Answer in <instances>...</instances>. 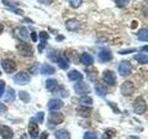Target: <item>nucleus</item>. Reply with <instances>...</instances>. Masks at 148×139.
<instances>
[{
	"mask_svg": "<svg viewBox=\"0 0 148 139\" xmlns=\"http://www.w3.org/2000/svg\"><path fill=\"white\" fill-rule=\"evenodd\" d=\"M133 111L136 114H143L146 111V102L141 96H138L133 102Z\"/></svg>",
	"mask_w": 148,
	"mask_h": 139,
	"instance_id": "1",
	"label": "nucleus"
},
{
	"mask_svg": "<svg viewBox=\"0 0 148 139\" xmlns=\"http://www.w3.org/2000/svg\"><path fill=\"white\" fill-rule=\"evenodd\" d=\"M13 81L15 83L20 85H27L31 81V76L29 73H27L25 72H20L17 74H15V76L13 77Z\"/></svg>",
	"mask_w": 148,
	"mask_h": 139,
	"instance_id": "2",
	"label": "nucleus"
},
{
	"mask_svg": "<svg viewBox=\"0 0 148 139\" xmlns=\"http://www.w3.org/2000/svg\"><path fill=\"white\" fill-rule=\"evenodd\" d=\"M132 65L131 64V62L128 61V60H122L118 67L119 73L121 76L130 75L132 72Z\"/></svg>",
	"mask_w": 148,
	"mask_h": 139,
	"instance_id": "3",
	"label": "nucleus"
},
{
	"mask_svg": "<svg viewBox=\"0 0 148 139\" xmlns=\"http://www.w3.org/2000/svg\"><path fill=\"white\" fill-rule=\"evenodd\" d=\"M120 92L121 94L125 96H132L134 93V85L132 82L130 81H126L124 82L121 86H120Z\"/></svg>",
	"mask_w": 148,
	"mask_h": 139,
	"instance_id": "4",
	"label": "nucleus"
},
{
	"mask_svg": "<svg viewBox=\"0 0 148 139\" xmlns=\"http://www.w3.org/2000/svg\"><path fill=\"white\" fill-rule=\"evenodd\" d=\"M2 68L7 73H13L17 70V65L12 59L6 58L2 60Z\"/></svg>",
	"mask_w": 148,
	"mask_h": 139,
	"instance_id": "5",
	"label": "nucleus"
},
{
	"mask_svg": "<svg viewBox=\"0 0 148 139\" xmlns=\"http://www.w3.org/2000/svg\"><path fill=\"white\" fill-rule=\"evenodd\" d=\"M64 115L60 112H52L48 116V122L52 123L54 125H58L63 122L64 120Z\"/></svg>",
	"mask_w": 148,
	"mask_h": 139,
	"instance_id": "6",
	"label": "nucleus"
},
{
	"mask_svg": "<svg viewBox=\"0 0 148 139\" xmlns=\"http://www.w3.org/2000/svg\"><path fill=\"white\" fill-rule=\"evenodd\" d=\"M18 53H20L23 57H30L32 54H34V49L30 45L27 44H21L20 45H18Z\"/></svg>",
	"mask_w": 148,
	"mask_h": 139,
	"instance_id": "7",
	"label": "nucleus"
},
{
	"mask_svg": "<svg viewBox=\"0 0 148 139\" xmlns=\"http://www.w3.org/2000/svg\"><path fill=\"white\" fill-rule=\"evenodd\" d=\"M74 90L79 95H87L88 93H90V88L85 83L83 82H79L74 85Z\"/></svg>",
	"mask_w": 148,
	"mask_h": 139,
	"instance_id": "8",
	"label": "nucleus"
},
{
	"mask_svg": "<svg viewBox=\"0 0 148 139\" xmlns=\"http://www.w3.org/2000/svg\"><path fill=\"white\" fill-rule=\"evenodd\" d=\"M104 81L109 85H114L116 83V74L112 71H105L103 72Z\"/></svg>",
	"mask_w": 148,
	"mask_h": 139,
	"instance_id": "9",
	"label": "nucleus"
},
{
	"mask_svg": "<svg viewBox=\"0 0 148 139\" xmlns=\"http://www.w3.org/2000/svg\"><path fill=\"white\" fill-rule=\"evenodd\" d=\"M98 58L101 62H108L112 59V53L108 48L102 49L100 51V53L98 54Z\"/></svg>",
	"mask_w": 148,
	"mask_h": 139,
	"instance_id": "10",
	"label": "nucleus"
},
{
	"mask_svg": "<svg viewBox=\"0 0 148 139\" xmlns=\"http://www.w3.org/2000/svg\"><path fill=\"white\" fill-rule=\"evenodd\" d=\"M0 136L4 139H12L13 137V131L10 127L2 125L0 126Z\"/></svg>",
	"mask_w": 148,
	"mask_h": 139,
	"instance_id": "11",
	"label": "nucleus"
},
{
	"mask_svg": "<svg viewBox=\"0 0 148 139\" xmlns=\"http://www.w3.org/2000/svg\"><path fill=\"white\" fill-rule=\"evenodd\" d=\"M64 103L62 100H60L58 98H55V99H51L49 102H48V109L50 110H57V109H61L63 107Z\"/></svg>",
	"mask_w": 148,
	"mask_h": 139,
	"instance_id": "12",
	"label": "nucleus"
},
{
	"mask_svg": "<svg viewBox=\"0 0 148 139\" xmlns=\"http://www.w3.org/2000/svg\"><path fill=\"white\" fill-rule=\"evenodd\" d=\"M28 132H29L30 136L32 138H35L37 137L39 133V127H38V124L34 122H31L29 123V126H28Z\"/></svg>",
	"mask_w": 148,
	"mask_h": 139,
	"instance_id": "13",
	"label": "nucleus"
},
{
	"mask_svg": "<svg viewBox=\"0 0 148 139\" xmlns=\"http://www.w3.org/2000/svg\"><path fill=\"white\" fill-rule=\"evenodd\" d=\"M66 27L68 28V30L72 31V32H76L80 29V22H79L77 20H69L66 22Z\"/></svg>",
	"mask_w": 148,
	"mask_h": 139,
	"instance_id": "14",
	"label": "nucleus"
},
{
	"mask_svg": "<svg viewBox=\"0 0 148 139\" xmlns=\"http://www.w3.org/2000/svg\"><path fill=\"white\" fill-rule=\"evenodd\" d=\"M68 77L71 81H82L83 75L81 72H79L77 70H71L68 73Z\"/></svg>",
	"mask_w": 148,
	"mask_h": 139,
	"instance_id": "15",
	"label": "nucleus"
},
{
	"mask_svg": "<svg viewBox=\"0 0 148 139\" xmlns=\"http://www.w3.org/2000/svg\"><path fill=\"white\" fill-rule=\"evenodd\" d=\"M15 32L18 38L22 40H27L28 37H29V32H28L27 29L24 27H18L15 30Z\"/></svg>",
	"mask_w": 148,
	"mask_h": 139,
	"instance_id": "16",
	"label": "nucleus"
},
{
	"mask_svg": "<svg viewBox=\"0 0 148 139\" xmlns=\"http://www.w3.org/2000/svg\"><path fill=\"white\" fill-rule=\"evenodd\" d=\"M80 60L82 64L86 65V66H90V65L94 63V58L88 53H82L80 58Z\"/></svg>",
	"mask_w": 148,
	"mask_h": 139,
	"instance_id": "17",
	"label": "nucleus"
},
{
	"mask_svg": "<svg viewBox=\"0 0 148 139\" xmlns=\"http://www.w3.org/2000/svg\"><path fill=\"white\" fill-rule=\"evenodd\" d=\"M76 110H77V113L80 116H82V117H84V118H87V117H89V116H90L92 109L88 108V107H79V108H77Z\"/></svg>",
	"mask_w": 148,
	"mask_h": 139,
	"instance_id": "18",
	"label": "nucleus"
},
{
	"mask_svg": "<svg viewBox=\"0 0 148 139\" xmlns=\"http://www.w3.org/2000/svg\"><path fill=\"white\" fill-rule=\"evenodd\" d=\"M40 72L42 74H45V75L53 74V73H55V68L50 66L48 64H44V65H42V67L40 69Z\"/></svg>",
	"mask_w": 148,
	"mask_h": 139,
	"instance_id": "19",
	"label": "nucleus"
},
{
	"mask_svg": "<svg viewBox=\"0 0 148 139\" xmlns=\"http://www.w3.org/2000/svg\"><path fill=\"white\" fill-rule=\"evenodd\" d=\"M58 86V82L56 79H47L45 82V87L48 91H54Z\"/></svg>",
	"mask_w": 148,
	"mask_h": 139,
	"instance_id": "20",
	"label": "nucleus"
},
{
	"mask_svg": "<svg viewBox=\"0 0 148 139\" xmlns=\"http://www.w3.org/2000/svg\"><path fill=\"white\" fill-rule=\"evenodd\" d=\"M137 37H138V40L143 41V42H147V40H148V30L146 29V28L141 29L140 31L138 32Z\"/></svg>",
	"mask_w": 148,
	"mask_h": 139,
	"instance_id": "21",
	"label": "nucleus"
},
{
	"mask_svg": "<svg viewBox=\"0 0 148 139\" xmlns=\"http://www.w3.org/2000/svg\"><path fill=\"white\" fill-rule=\"evenodd\" d=\"M55 136L57 139H71L69 133L66 131V130H58L55 133Z\"/></svg>",
	"mask_w": 148,
	"mask_h": 139,
	"instance_id": "22",
	"label": "nucleus"
},
{
	"mask_svg": "<svg viewBox=\"0 0 148 139\" xmlns=\"http://www.w3.org/2000/svg\"><path fill=\"white\" fill-rule=\"evenodd\" d=\"M95 90L96 95L101 96V97L106 96V93H108V90H106V88L105 86H103L102 85H96L95 87Z\"/></svg>",
	"mask_w": 148,
	"mask_h": 139,
	"instance_id": "23",
	"label": "nucleus"
},
{
	"mask_svg": "<svg viewBox=\"0 0 148 139\" xmlns=\"http://www.w3.org/2000/svg\"><path fill=\"white\" fill-rule=\"evenodd\" d=\"M15 97H16L15 91H14L12 88L8 87V91H7L6 97H5V100L8 101V102H13L14 100H15Z\"/></svg>",
	"mask_w": 148,
	"mask_h": 139,
	"instance_id": "24",
	"label": "nucleus"
},
{
	"mask_svg": "<svg viewBox=\"0 0 148 139\" xmlns=\"http://www.w3.org/2000/svg\"><path fill=\"white\" fill-rule=\"evenodd\" d=\"M57 62L58 64V67L62 70H67L69 67V62L66 58H59Z\"/></svg>",
	"mask_w": 148,
	"mask_h": 139,
	"instance_id": "25",
	"label": "nucleus"
},
{
	"mask_svg": "<svg viewBox=\"0 0 148 139\" xmlns=\"http://www.w3.org/2000/svg\"><path fill=\"white\" fill-rule=\"evenodd\" d=\"M115 134H116V131L114 129H108V130H106L105 133H103L101 139H111L114 137Z\"/></svg>",
	"mask_w": 148,
	"mask_h": 139,
	"instance_id": "26",
	"label": "nucleus"
},
{
	"mask_svg": "<svg viewBox=\"0 0 148 139\" xmlns=\"http://www.w3.org/2000/svg\"><path fill=\"white\" fill-rule=\"evenodd\" d=\"M134 58H135L138 62H140L141 64H146L148 62V57L145 54H138L134 56Z\"/></svg>",
	"mask_w": 148,
	"mask_h": 139,
	"instance_id": "27",
	"label": "nucleus"
},
{
	"mask_svg": "<svg viewBox=\"0 0 148 139\" xmlns=\"http://www.w3.org/2000/svg\"><path fill=\"white\" fill-rule=\"evenodd\" d=\"M48 58L52 60V61L56 62V61H58V59L59 58V54L58 51H56V50H51L48 52Z\"/></svg>",
	"mask_w": 148,
	"mask_h": 139,
	"instance_id": "28",
	"label": "nucleus"
},
{
	"mask_svg": "<svg viewBox=\"0 0 148 139\" xmlns=\"http://www.w3.org/2000/svg\"><path fill=\"white\" fill-rule=\"evenodd\" d=\"M20 98L23 102H25V103H28V102H30V100H31V96H30V95L28 94L27 92H25V91H21L20 92Z\"/></svg>",
	"mask_w": 148,
	"mask_h": 139,
	"instance_id": "29",
	"label": "nucleus"
},
{
	"mask_svg": "<svg viewBox=\"0 0 148 139\" xmlns=\"http://www.w3.org/2000/svg\"><path fill=\"white\" fill-rule=\"evenodd\" d=\"M2 2L5 6H8V7H10V8H17V7L18 6V2H15V1H13V0H3Z\"/></svg>",
	"mask_w": 148,
	"mask_h": 139,
	"instance_id": "30",
	"label": "nucleus"
},
{
	"mask_svg": "<svg viewBox=\"0 0 148 139\" xmlns=\"http://www.w3.org/2000/svg\"><path fill=\"white\" fill-rule=\"evenodd\" d=\"M83 139H97V134L94 132H87L83 136Z\"/></svg>",
	"mask_w": 148,
	"mask_h": 139,
	"instance_id": "31",
	"label": "nucleus"
},
{
	"mask_svg": "<svg viewBox=\"0 0 148 139\" xmlns=\"http://www.w3.org/2000/svg\"><path fill=\"white\" fill-rule=\"evenodd\" d=\"M69 4H71V6L72 8H77L82 5V0H69Z\"/></svg>",
	"mask_w": 148,
	"mask_h": 139,
	"instance_id": "32",
	"label": "nucleus"
},
{
	"mask_svg": "<svg viewBox=\"0 0 148 139\" xmlns=\"http://www.w3.org/2000/svg\"><path fill=\"white\" fill-rule=\"evenodd\" d=\"M80 101H81V103H83L85 105H92V99L89 96H83L80 99Z\"/></svg>",
	"mask_w": 148,
	"mask_h": 139,
	"instance_id": "33",
	"label": "nucleus"
},
{
	"mask_svg": "<svg viewBox=\"0 0 148 139\" xmlns=\"http://www.w3.org/2000/svg\"><path fill=\"white\" fill-rule=\"evenodd\" d=\"M115 1L119 8H123L129 3V0H115Z\"/></svg>",
	"mask_w": 148,
	"mask_h": 139,
	"instance_id": "34",
	"label": "nucleus"
},
{
	"mask_svg": "<svg viewBox=\"0 0 148 139\" xmlns=\"http://www.w3.org/2000/svg\"><path fill=\"white\" fill-rule=\"evenodd\" d=\"M39 36H40V39H41V41H46L48 38H49V35H48V34L46 32H40V34H39Z\"/></svg>",
	"mask_w": 148,
	"mask_h": 139,
	"instance_id": "35",
	"label": "nucleus"
},
{
	"mask_svg": "<svg viewBox=\"0 0 148 139\" xmlns=\"http://www.w3.org/2000/svg\"><path fill=\"white\" fill-rule=\"evenodd\" d=\"M5 87H6V83L3 80H0V97H2L5 92Z\"/></svg>",
	"mask_w": 148,
	"mask_h": 139,
	"instance_id": "36",
	"label": "nucleus"
},
{
	"mask_svg": "<svg viewBox=\"0 0 148 139\" xmlns=\"http://www.w3.org/2000/svg\"><path fill=\"white\" fill-rule=\"evenodd\" d=\"M44 117H45V113L44 112H38L36 114V120H37V122L42 123L43 122V120H44Z\"/></svg>",
	"mask_w": 148,
	"mask_h": 139,
	"instance_id": "37",
	"label": "nucleus"
},
{
	"mask_svg": "<svg viewBox=\"0 0 148 139\" xmlns=\"http://www.w3.org/2000/svg\"><path fill=\"white\" fill-rule=\"evenodd\" d=\"M45 45H46V41H41V43L38 45V48H39L40 52H42V51H43V49L45 47Z\"/></svg>",
	"mask_w": 148,
	"mask_h": 139,
	"instance_id": "38",
	"label": "nucleus"
},
{
	"mask_svg": "<svg viewBox=\"0 0 148 139\" xmlns=\"http://www.w3.org/2000/svg\"><path fill=\"white\" fill-rule=\"evenodd\" d=\"M7 107L5 106L3 103H1V102H0V113H4V112H6L7 111Z\"/></svg>",
	"mask_w": 148,
	"mask_h": 139,
	"instance_id": "39",
	"label": "nucleus"
},
{
	"mask_svg": "<svg viewBox=\"0 0 148 139\" xmlns=\"http://www.w3.org/2000/svg\"><path fill=\"white\" fill-rule=\"evenodd\" d=\"M39 3L43 4V5H50L51 3H52L53 0H37Z\"/></svg>",
	"mask_w": 148,
	"mask_h": 139,
	"instance_id": "40",
	"label": "nucleus"
},
{
	"mask_svg": "<svg viewBox=\"0 0 148 139\" xmlns=\"http://www.w3.org/2000/svg\"><path fill=\"white\" fill-rule=\"evenodd\" d=\"M136 49L134 48V49H128L126 51H119V54H129V53H132V52H135Z\"/></svg>",
	"mask_w": 148,
	"mask_h": 139,
	"instance_id": "41",
	"label": "nucleus"
},
{
	"mask_svg": "<svg viewBox=\"0 0 148 139\" xmlns=\"http://www.w3.org/2000/svg\"><path fill=\"white\" fill-rule=\"evenodd\" d=\"M31 38L34 42H37V34L35 32H32L31 34Z\"/></svg>",
	"mask_w": 148,
	"mask_h": 139,
	"instance_id": "42",
	"label": "nucleus"
},
{
	"mask_svg": "<svg viewBox=\"0 0 148 139\" xmlns=\"http://www.w3.org/2000/svg\"><path fill=\"white\" fill-rule=\"evenodd\" d=\"M47 138H48V133H46V132L42 133V134L39 137V139H47Z\"/></svg>",
	"mask_w": 148,
	"mask_h": 139,
	"instance_id": "43",
	"label": "nucleus"
},
{
	"mask_svg": "<svg viewBox=\"0 0 148 139\" xmlns=\"http://www.w3.org/2000/svg\"><path fill=\"white\" fill-rule=\"evenodd\" d=\"M3 30H4V26H3V24H1V23H0V34H2Z\"/></svg>",
	"mask_w": 148,
	"mask_h": 139,
	"instance_id": "44",
	"label": "nucleus"
},
{
	"mask_svg": "<svg viewBox=\"0 0 148 139\" xmlns=\"http://www.w3.org/2000/svg\"><path fill=\"white\" fill-rule=\"evenodd\" d=\"M143 51H147V45H145V46H143V47L142 48Z\"/></svg>",
	"mask_w": 148,
	"mask_h": 139,
	"instance_id": "45",
	"label": "nucleus"
},
{
	"mask_svg": "<svg viewBox=\"0 0 148 139\" xmlns=\"http://www.w3.org/2000/svg\"><path fill=\"white\" fill-rule=\"evenodd\" d=\"M0 75H1V72H0Z\"/></svg>",
	"mask_w": 148,
	"mask_h": 139,
	"instance_id": "46",
	"label": "nucleus"
}]
</instances>
